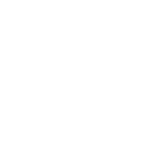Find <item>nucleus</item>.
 I'll use <instances>...</instances> for the list:
<instances>
[]
</instances>
